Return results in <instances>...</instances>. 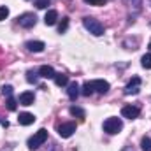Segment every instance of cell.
<instances>
[{
  "label": "cell",
  "instance_id": "1",
  "mask_svg": "<svg viewBox=\"0 0 151 151\" xmlns=\"http://www.w3.org/2000/svg\"><path fill=\"white\" fill-rule=\"evenodd\" d=\"M83 25H84V28H86L90 34H93V35H97V37L104 35V25H102L99 19H95V18H91V16H84V18H83Z\"/></svg>",
  "mask_w": 151,
  "mask_h": 151
},
{
  "label": "cell",
  "instance_id": "2",
  "mask_svg": "<svg viewBox=\"0 0 151 151\" xmlns=\"http://www.w3.org/2000/svg\"><path fill=\"white\" fill-rule=\"evenodd\" d=\"M46 139H47V130L46 128H40L39 132H35L30 139H28V150H32V151H35V150H39L44 142H46Z\"/></svg>",
  "mask_w": 151,
  "mask_h": 151
},
{
  "label": "cell",
  "instance_id": "3",
  "mask_svg": "<svg viewBox=\"0 0 151 151\" xmlns=\"http://www.w3.org/2000/svg\"><path fill=\"white\" fill-rule=\"evenodd\" d=\"M123 128V121L119 118H107L104 121V132H107L109 135H116L119 134Z\"/></svg>",
  "mask_w": 151,
  "mask_h": 151
},
{
  "label": "cell",
  "instance_id": "4",
  "mask_svg": "<svg viewBox=\"0 0 151 151\" xmlns=\"http://www.w3.org/2000/svg\"><path fill=\"white\" fill-rule=\"evenodd\" d=\"M18 23H19V27H23V28H34V27L37 25V16H35L34 12H25V14H21V16L18 18Z\"/></svg>",
  "mask_w": 151,
  "mask_h": 151
},
{
  "label": "cell",
  "instance_id": "5",
  "mask_svg": "<svg viewBox=\"0 0 151 151\" xmlns=\"http://www.w3.org/2000/svg\"><path fill=\"white\" fill-rule=\"evenodd\" d=\"M141 91V77H132L128 83H127V86L123 88V93L125 95H137Z\"/></svg>",
  "mask_w": 151,
  "mask_h": 151
},
{
  "label": "cell",
  "instance_id": "6",
  "mask_svg": "<svg viewBox=\"0 0 151 151\" xmlns=\"http://www.w3.org/2000/svg\"><path fill=\"white\" fill-rule=\"evenodd\" d=\"M90 86H91V90H93V93L97 91V93H100V95H106L107 91H109V83L107 81H104V79H95V81H90Z\"/></svg>",
  "mask_w": 151,
  "mask_h": 151
},
{
  "label": "cell",
  "instance_id": "7",
  "mask_svg": "<svg viewBox=\"0 0 151 151\" xmlns=\"http://www.w3.org/2000/svg\"><path fill=\"white\" fill-rule=\"evenodd\" d=\"M74 132H76V123H72V121H69V123H62V125L58 127V135L63 137V139L70 137Z\"/></svg>",
  "mask_w": 151,
  "mask_h": 151
},
{
  "label": "cell",
  "instance_id": "8",
  "mask_svg": "<svg viewBox=\"0 0 151 151\" xmlns=\"http://www.w3.org/2000/svg\"><path fill=\"white\" fill-rule=\"evenodd\" d=\"M139 114H141V109L137 106H125L121 109V116L128 118V119H135V118H139Z\"/></svg>",
  "mask_w": 151,
  "mask_h": 151
},
{
  "label": "cell",
  "instance_id": "9",
  "mask_svg": "<svg viewBox=\"0 0 151 151\" xmlns=\"http://www.w3.org/2000/svg\"><path fill=\"white\" fill-rule=\"evenodd\" d=\"M25 47H27L28 51H32V53H40V51H44L46 44H44L42 40H28V42L25 44Z\"/></svg>",
  "mask_w": 151,
  "mask_h": 151
},
{
  "label": "cell",
  "instance_id": "10",
  "mask_svg": "<svg viewBox=\"0 0 151 151\" xmlns=\"http://www.w3.org/2000/svg\"><path fill=\"white\" fill-rule=\"evenodd\" d=\"M34 100H35L34 91H23V93L19 95V99H18V102H19L21 106H32Z\"/></svg>",
  "mask_w": 151,
  "mask_h": 151
},
{
  "label": "cell",
  "instance_id": "11",
  "mask_svg": "<svg viewBox=\"0 0 151 151\" xmlns=\"http://www.w3.org/2000/svg\"><path fill=\"white\" fill-rule=\"evenodd\" d=\"M79 90H81V88H79L77 83H69V84H67V95H69V99H70L72 102L79 97V93H81Z\"/></svg>",
  "mask_w": 151,
  "mask_h": 151
},
{
  "label": "cell",
  "instance_id": "12",
  "mask_svg": "<svg viewBox=\"0 0 151 151\" xmlns=\"http://www.w3.org/2000/svg\"><path fill=\"white\" fill-rule=\"evenodd\" d=\"M34 121H35V116L32 113H21L18 116V123L23 125V127H28V125H32Z\"/></svg>",
  "mask_w": 151,
  "mask_h": 151
},
{
  "label": "cell",
  "instance_id": "13",
  "mask_svg": "<svg viewBox=\"0 0 151 151\" xmlns=\"http://www.w3.org/2000/svg\"><path fill=\"white\" fill-rule=\"evenodd\" d=\"M39 76H40V77H44V79H53V77H55V74H56V72H55V69H53V67H49V65H42V67H39Z\"/></svg>",
  "mask_w": 151,
  "mask_h": 151
},
{
  "label": "cell",
  "instance_id": "14",
  "mask_svg": "<svg viewBox=\"0 0 151 151\" xmlns=\"http://www.w3.org/2000/svg\"><path fill=\"white\" fill-rule=\"evenodd\" d=\"M56 19H58V12H56L55 9L47 11V12H46V16H44V23H46L47 27H53V25L56 23Z\"/></svg>",
  "mask_w": 151,
  "mask_h": 151
},
{
  "label": "cell",
  "instance_id": "15",
  "mask_svg": "<svg viewBox=\"0 0 151 151\" xmlns=\"http://www.w3.org/2000/svg\"><path fill=\"white\" fill-rule=\"evenodd\" d=\"M55 83H56V86H67L69 84V76H65V74H55Z\"/></svg>",
  "mask_w": 151,
  "mask_h": 151
},
{
  "label": "cell",
  "instance_id": "16",
  "mask_svg": "<svg viewBox=\"0 0 151 151\" xmlns=\"http://www.w3.org/2000/svg\"><path fill=\"white\" fill-rule=\"evenodd\" d=\"M69 111H70V114H72V116H77V118H81V119H83V118L86 116V113H84V111H83L81 107H77V106H72V107H70Z\"/></svg>",
  "mask_w": 151,
  "mask_h": 151
},
{
  "label": "cell",
  "instance_id": "17",
  "mask_svg": "<svg viewBox=\"0 0 151 151\" xmlns=\"http://www.w3.org/2000/svg\"><path fill=\"white\" fill-rule=\"evenodd\" d=\"M39 77H40V76H39V72H35V70H28V72H27V81H28V83H34V84H35L39 81Z\"/></svg>",
  "mask_w": 151,
  "mask_h": 151
},
{
  "label": "cell",
  "instance_id": "18",
  "mask_svg": "<svg viewBox=\"0 0 151 151\" xmlns=\"http://www.w3.org/2000/svg\"><path fill=\"white\" fill-rule=\"evenodd\" d=\"M81 93H83L84 97H90V95H93V90H91V86H90V81H86V83L83 84V88H81Z\"/></svg>",
  "mask_w": 151,
  "mask_h": 151
},
{
  "label": "cell",
  "instance_id": "19",
  "mask_svg": "<svg viewBox=\"0 0 151 151\" xmlns=\"http://www.w3.org/2000/svg\"><path fill=\"white\" fill-rule=\"evenodd\" d=\"M141 65H142L144 69H151V53L144 55V56L141 58Z\"/></svg>",
  "mask_w": 151,
  "mask_h": 151
},
{
  "label": "cell",
  "instance_id": "20",
  "mask_svg": "<svg viewBox=\"0 0 151 151\" xmlns=\"http://www.w3.org/2000/svg\"><path fill=\"white\" fill-rule=\"evenodd\" d=\"M67 28H69V18H63V19H62V23L58 25V34H65V32H67Z\"/></svg>",
  "mask_w": 151,
  "mask_h": 151
},
{
  "label": "cell",
  "instance_id": "21",
  "mask_svg": "<svg viewBox=\"0 0 151 151\" xmlns=\"http://www.w3.org/2000/svg\"><path fill=\"white\" fill-rule=\"evenodd\" d=\"M125 4H127V5H130V7H134L135 11H141L142 0H125Z\"/></svg>",
  "mask_w": 151,
  "mask_h": 151
},
{
  "label": "cell",
  "instance_id": "22",
  "mask_svg": "<svg viewBox=\"0 0 151 151\" xmlns=\"http://www.w3.org/2000/svg\"><path fill=\"white\" fill-rule=\"evenodd\" d=\"M141 146H142V151H151V137H142Z\"/></svg>",
  "mask_w": 151,
  "mask_h": 151
},
{
  "label": "cell",
  "instance_id": "23",
  "mask_svg": "<svg viewBox=\"0 0 151 151\" xmlns=\"http://www.w3.org/2000/svg\"><path fill=\"white\" fill-rule=\"evenodd\" d=\"M16 106H18V100L14 97H9L7 99V109L9 111H16Z\"/></svg>",
  "mask_w": 151,
  "mask_h": 151
},
{
  "label": "cell",
  "instance_id": "24",
  "mask_svg": "<svg viewBox=\"0 0 151 151\" xmlns=\"http://www.w3.org/2000/svg\"><path fill=\"white\" fill-rule=\"evenodd\" d=\"M2 95L4 97H12V86L11 84H5V86H2Z\"/></svg>",
  "mask_w": 151,
  "mask_h": 151
},
{
  "label": "cell",
  "instance_id": "25",
  "mask_svg": "<svg viewBox=\"0 0 151 151\" xmlns=\"http://www.w3.org/2000/svg\"><path fill=\"white\" fill-rule=\"evenodd\" d=\"M7 16H9V9H7L5 5H2V7H0V21H4Z\"/></svg>",
  "mask_w": 151,
  "mask_h": 151
},
{
  "label": "cell",
  "instance_id": "26",
  "mask_svg": "<svg viewBox=\"0 0 151 151\" xmlns=\"http://www.w3.org/2000/svg\"><path fill=\"white\" fill-rule=\"evenodd\" d=\"M49 2H51V0H37L35 5H37L39 9H46V7L49 5Z\"/></svg>",
  "mask_w": 151,
  "mask_h": 151
},
{
  "label": "cell",
  "instance_id": "27",
  "mask_svg": "<svg viewBox=\"0 0 151 151\" xmlns=\"http://www.w3.org/2000/svg\"><path fill=\"white\" fill-rule=\"evenodd\" d=\"M86 4H93V5H102L106 0H84Z\"/></svg>",
  "mask_w": 151,
  "mask_h": 151
},
{
  "label": "cell",
  "instance_id": "28",
  "mask_svg": "<svg viewBox=\"0 0 151 151\" xmlns=\"http://www.w3.org/2000/svg\"><path fill=\"white\" fill-rule=\"evenodd\" d=\"M123 151H135V150H134L132 146H127V148H125V150H123Z\"/></svg>",
  "mask_w": 151,
  "mask_h": 151
},
{
  "label": "cell",
  "instance_id": "29",
  "mask_svg": "<svg viewBox=\"0 0 151 151\" xmlns=\"http://www.w3.org/2000/svg\"><path fill=\"white\" fill-rule=\"evenodd\" d=\"M148 47H150V49H151V42H150V44H148Z\"/></svg>",
  "mask_w": 151,
  "mask_h": 151
}]
</instances>
